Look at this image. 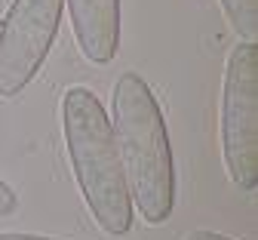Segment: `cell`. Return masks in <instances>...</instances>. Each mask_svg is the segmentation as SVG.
Wrapping results in <instances>:
<instances>
[{
    "instance_id": "cell-1",
    "label": "cell",
    "mask_w": 258,
    "mask_h": 240,
    "mask_svg": "<svg viewBox=\"0 0 258 240\" xmlns=\"http://www.w3.org/2000/svg\"><path fill=\"white\" fill-rule=\"evenodd\" d=\"M114 139L129 200L148 225H163L175 207V163L157 95L142 74L126 71L114 83Z\"/></svg>"
},
{
    "instance_id": "cell-2",
    "label": "cell",
    "mask_w": 258,
    "mask_h": 240,
    "mask_svg": "<svg viewBox=\"0 0 258 240\" xmlns=\"http://www.w3.org/2000/svg\"><path fill=\"white\" fill-rule=\"evenodd\" d=\"M61 132L86 210L105 234H126L133 228V200H129L111 117L92 89L71 86L61 95Z\"/></svg>"
},
{
    "instance_id": "cell-3",
    "label": "cell",
    "mask_w": 258,
    "mask_h": 240,
    "mask_svg": "<svg viewBox=\"0 0 258 240\" xmlns=\"http://www.w3.org/2000/svg\"><path fill=\"white\" fill-rule=\"evenodd\" d=\"M221 160L231 182L252 194L258 188V43H237L221 83Z\"/></svg>"
},
{
    "instance_id": "cell-4",
    "label": "cell",
    "mask_w": 258,
    "mask_h": 240,
    "mask_svg": "<svg viewBox=\"0 0 258 240\" xmlns=\"http://www.w3.org/2000/svg\"><path fill=\"white\" fill-rule=\"evenodd\" d=\"M64 0H13L0 19V95L16 99L40 68L55 43Z\"/></svg>"
},
{
    "instance_id": "cell-5",
    "label": "cell",
    "mask_w": 258,
    "mask_h": 240,
    "mask_svg": "<svg viewBox=\"0 0 258 240\" xmlns=\"http://www.w3.org/2000/svg\"><path fill=\"white\" fill-rule=\"evenodd\" d=\"M74 40L92 65H108L120 50V0H64Z\"/></svg>"
},
{
    "instance_id": "cell-6",
    "label": "cell",
    "mask_w": 258,
    "mask_h": 240,
    "mask_svg": "<svg viewBox=\"0 0 258 240\" xmlns=\"http://www.w3.org/2000/svg\"><path fill=\"white\" fill-rule=\"evenodd\" d=\"M231 28L243 40L255 43L258 40V0H218Z\"/></svg>"
},
{
    "instance_id": "cell-7",
    "label": "cell",
    "mask_w": 258,
    "mask_h": 240,
    "mask_svg": "<svg viewBox=\"0 0 258 240\" xmlns=\"http://www.w3.org/2000/svg\"><path fill=\"white\" fill-rule=\"evenodd\" d=\"M16 207H19V197H16V191L0 179V216H10V213H16Z\"/></svg>"
},
{
    "instance_id": "cell-8",
    "label": "cell",
    "mask_w": 258,
    "mask_h": 240,
    "mask_svg": "<svg viewBox=\"0 0 258 240\" xmlns=\"http://www.w3.org/2000/svg\"><path fill=\"white\" fill-rule=\"evenodd\" d=\"M184 240H234V237H224L218 231H190Z\"/></svg>"
},
{
    "instance_id": "cell-9",
    "label": "cell",
    "mask_w": 258,
    "mask_h": 240,
    "mask_svg": "<svg viewBox=\"0 0 258 240\" xmlns=\"http://www.w3.org/2000/svg\"><path fill=\"white\" fill-rule=\"evenodd\" d=\"M0 240H55V237H43V234H16V231H10V234H0Z\"/></svg>"
}]
</instances>
